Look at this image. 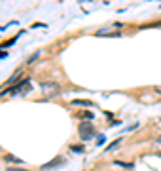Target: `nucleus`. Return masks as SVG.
<instances>
[{"label":"nucleus","mask_w":161,"mask_h":171,"mask_svg":"<svg viewBox=\"0 0 161 171\" xmlns=\"http://www.w3.org/2000/svg\"><path fill=\"white\" fill-rule=\"evenodd\" d=\"M97 36H121V33H108V31H99Z\"/></svg>","instance_id":"423d86ee"},{"label":"nucleus","mask_w":161,"mask_h":171,"mask_svg":"<svg viewBox=\"0 0 161 171\" xmlns=\"http://www.w3.org/2000/svg\"><path fill=\"white\" fill-rule=\"evenodd\" d=\"M155 91H157V93L161 95V86H159V88H155Z\"/></svg>","instance_id":"9b49d317"},{"label":"nucleus","mask_w":161,"mask_h":171,"mask_svg":"<svg viewBox=\"0 0 161 171\" xmlns=\"http://www.w3.org/2000/svg\"><path fill=\"white\" fill-rule=\"evenodd\" d=\"M70 150H74V152H83L82 146H70Z\"/></svg>","instance_id":"6e6552de"},{"label":"nucleus","mask_w":161,"mask_h":171,"mask_svg":"<svg viewBox=\"0 0 161 171\" xmlns=\"http://www.w3.org/2000/svg\"><path fill=\"white\" fill-rule=\"evenodd\" d=\"M40 89L45 97H53V95H59L61 93V86L57 82H42L40 84Z\"/></svg>","instance_id":"f03ea898"},{"label":"nucleus","mask_w":161,"mask_h":171,"mask_svg":"<svg viewBox=\"0 0 161 171\" xmlns=\"http://www.w3.org/2000/svg\"><path fill=\"white\" fill-rule=\"evenodd\" d=\"M59 163H64V160H63V158H55V160H51L50 163L42 165V169H50V167H53V165H59Z\"/></svg>","instance_id":"39448f33"},{"label":"nucleus","mask_w":161,"mask_h":171,"mask_svg":"<svg viewBox=\"0 0 161 171\" xmlns=\"http://www.w3.org/2000/svg\"><path fill=\"white\" fill-rule=\"evenodd\" d=\"M6 160H8V162H21V160H19V158H13V156H8V158H6Z\"/></svg>","instance_id":"1a4fd4ad"},{"label":"nucleus","mask_w":161,"mask_h":171,"mask_svg":"<svg viewBox=\"0 0 161 171\" xmlns=\"http://www.w3.org/2000/svg\"><path fill=\"white\" fill-rule=\"evenodd\" d=\"M120 143H121V139H118V141H114V143H112V144L108 146V150H114V148H116V146H118Z\"/></svg>","instance_id":"0eeeda50"},{"label":"nucleus","mask_w":161,"mask_h":171,"mask_svg":"<svg viewBox=\"0 0 161 171\" xmlns=\"http://www.w3.org/2000/svg\"><path fill=\"white\" fill-rule=\"evenodd\" d=\"M29 91H31V80L27 78V80L19 82L17 86H13V88L6 89L4 93H0V95H19V93H29Z\"/></svg>","instance_id":"f257e3e1"},{"label":"nucleus","mask_w":161,"mask_h":171,"mask_svg":"<svg viewBox=\"0 0 161 171\" xmlns=\"http://www.w3.org/2000/svg\"><path fill=\"white\" fill-rule=\"evenodd\" d=\"M72 105H74V107H93V103H91V101H85V99H74Z\"/></svg>","instance_id":"20e7f679"},{"label":"nucleus","mask_w":161,"mask_h":171,"mask_svg":"<svg viewBox=\"0 0 161 171\" xmlns=\"http://www.w3.org/2000/svg\"><path fill=\"white\" fill-rule=\"evenodd\" d=\"M78 131H80V137H82L83 141H85V139H91V137L95 135V128H93V124H87V122L80 124Z\"/></svg>","instance_id":"7ed1b4c3"},{"label":"nucleus","mask_w":161,"mask_h":171,"mask_svg":"<svg viewBox=\"0 0 161 171\" xmlns=\"http://www.w3.org/2000/svg\"><path fill=\"white\" fill-rule=\"evenodd\" d=\"M6 171H29V169H13L12 167V169H6Z\"/></svg>","instance_id":"9d476101"}]
</instances>
